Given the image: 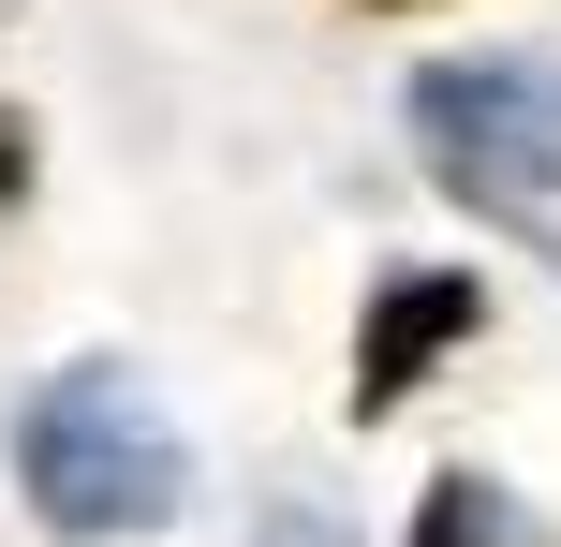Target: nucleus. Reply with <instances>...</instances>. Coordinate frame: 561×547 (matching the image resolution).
<instances>
[{
    "mask_svg": "<svg viewBox=\"0 0 561 547\" xmlns=\"http://www.w3.org/2000/svg\"><path fill=\"white\" fill-rule=\"evenodd\" d=\"M15 489L59 547H118V533H163L193 503V444H178L163 385L134 355H75L15 400Z\"/></svg>",
    "mask_w": 561,
    "mask_h": 547,
    "instance_id": "obj_1",
    "label": "nucleus"
},
{
    "mask_svg": "<svg viewBox=\"0 0 561 547\" xmlns=\"http://www.w3.org/2000/svg\"><path fill=\"white\" fill-rule=\"evenodd\" d=\"M473 326H488L473 266H399V282L369 296V326H355V385H340V400H355V414H399L428 385V355H458Z\"/></svg>",
    "mask_w": 561,
    "mask_h": 547,
    "instance_id": "obj_3",
    "label": "nucleus"
},
{
    "mask_svg": "<svg viewBox=\"0 0 561 547\" xmlns=\"http://www.w3.org/2000/svg\"><path fill=\"white\" fill-rule=\"evenodd\" d=\"M15 193H30V134L0 118V207H15Z\"/></svg>",
    "mask_w": 561,
    "mask_h": 547,
    "instance_id": "obj_5",
    "label": "nucleus"
},
{
    "mask_svg": "<svg viewBox=\"0 0 561 547\" xmlns=\"http://www.w3.org/2000/svg\"><path fill=\"white\" fill-rule=\"evenodd\" d=\"M399 547H517V503L488 489V474H428V503H414Z\"/></svg>",
    "mask_w": 561,
    "mask_h": 547,
    "instance_id": "obj_4",
    "label": "nucleus"
},
{
    "mask_svg": "<svg viewBox=\"0 0 561 547\" xmlns=\"http://www.w3.org/2000/svg\"><path fill=\"white\" fill-rule=\"evenodd\" d=\"M414 163L517 252H561V45H473L414 75Z\"/></svg>",
    "mask_w": 561,
    "mask_h": 547,
    "instance_id": "obj_2",
    "label": "nucleus"
},
{
    "mask_svg": "<svg viewBox=\"0 0 561 547\" xmlns=\"http://www.w3.org/2000/svg\"><path fill=\"white\" fill-rule=\"evenodd\" d=\"M369 15H428V0H369Z\"/></svg>",
    "mask_w": 561,
    "mask_h": 547,
    "instance_id": "obj_6",
    "label": "nucleus"
}]
</instances>
